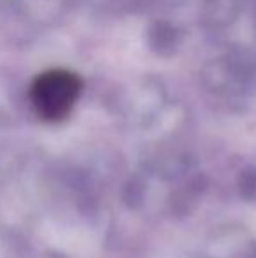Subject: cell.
<instances>
[{
  "label": "cell",
  "instance_id": "obj_1",
  "mask_svg": "<svg viewBox=\"0 0 256 258\" xmlns=\"http://www.w3.org/2000/svg\"><path fill=\"white\" fill-rule=\"evenodd\" d=\"M81 93V81L70 71L51 69L34 79L30 100L35 112L46 121H60L72 111Z\"/></svg>",
  "mask_w": 256,
  "mask_h": 258
}]
</instances>
